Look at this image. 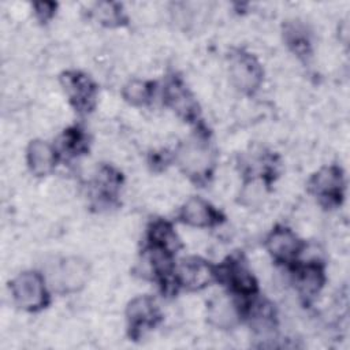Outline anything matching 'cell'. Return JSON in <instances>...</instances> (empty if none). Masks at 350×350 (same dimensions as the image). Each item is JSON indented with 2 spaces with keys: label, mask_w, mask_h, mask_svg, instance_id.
Instances as JSON below:
<instances>
[{
  "label": "cell",
  "mask_w": 350,
  "mask_h": 350,
  "mask_svg": "<svg viewBox=\"0 0 350 350\" xmlns=\"http://www.w3.org/2000/svg\"><path fill=\"white\" fill-rule=\"evenodd\" d=\"M343 178L342 172L336 167H325L321 168L310 180V189L313 193L329 201L338 200L342 196Z\"/></svg>",
  "instance_id": "cell-4"
},
{
  "label": "cell",
  "mask_w": 350,
  "mask_h": 350,
  "mask_svg": "<svg viewBox=\"0 0 350 350\" xmlns=\"http://www.w3.org/2000/svg\"><path fill=\"white\" fill-rule=\"evenodd\" d=\"M323 284V272L317 265H308L299 271L298 286L305 295L316 294Z\"/></svg>",
  "instance_id": "cell-14"
},
{
  "label": "cell",
  "mask_w": 350,
  "mask_h": 350,
  "mask_svg": "<svg viewBox=\"0 0 350 350\" xmlns=\"http://www.w3.org/2000/svg\"><path fill=\"white\" fill-rule=\"evenodd\" d=\"M127 319L134 334L142 332L156 324L159 320V309L149 297H139L130 302L127 308Z\"/></svg>",
  "instance_id": "cell-3"
},
{
  "label": "cell",
  "mask_w": 350,
  "mask_h": 350,
  "mask_svg": "<svg viewBox=\"0 0 350 350\" xmlns=\"http://www.w3.org/2000/svg\"><path fill=\"white\" fill-rule=\"evenodd\" d=\"M88 279V267L78 258H68L62 262L55 275L56 286L63 291H77Z\"/></svg>",
  "instance_id": "cell-5"
},
{
  "label": "cell",
  "mask_w": 350,
  "mask_h": 350,
  "mask_svg": "<svg viewBox=\"0 0 350 350\" xmlns=\"http://www.w3.org/2000/svg\"><path fill=\"white\" fill-rule=\"evenodd\" d=\"M27 163L36 175H45L56 163L55 150L45 141H33L27 149Z\"/></svg>",
  "instance_id": "cell-11"
},
{
  "label": "cell",
  "mask_w": 350,
  "mask_h": 350,
  "mask_svg": "<svg viewBox=\"0 0 350 350\" xmlns=\"http://www.w3.org/2000/svg\"><path fill=\"white\" fill-rule=\"evenodd\" d=\"M63 83L68 96L78 108L86 109L90 107V103L94 97V86L89 78L77 72H71L64 75Z\"/></svg>",
  "instance_id": "cell-9"
},
{
  "label": "cell",
  "mask_w": 350,
  "mask_h": 350,
  "mask_svg": "<svg viewBox=\"0 0 350 350\" xmlns=\"http://www.w3.org/2000/svg\"><path fill=\"white\" fill-rule=\"evenodd\" d=\"M165 97H167L168 103L171 104V107L174 109H176L179 113H183L186 118L191 116V113L194 112L193 100L190 98L187 92L183 90V86H180L179 83L171 82L167 86Z\"/></svg>",
  "instance_id": "cell-13"
},
{
  "label": "cell",
  "mask_w": 350,
  "mask_h": 350,
  "mask_svg": "<svg viewBox=\"0 0 350 350\" xmlns=\"http://www.w3.org/2000/svg\"><path fill=\"white\" fill-rule=\"evenodd\" d=\"M96 15H97V19L103 21L104 23H109V25L120 18V14H119L116 5L111 4V3L98 4Z\"/></svg>",
  "instance_id": "cell-17"
},
{
  "label": "cell",
  "mask_w": 350,
  "mask_h": 350,
  "mask_svg": "<svg viewBox=\"0 0 350 350\" xmlns=\"http://www.w3.org/2000/svg\"><path fill=\"white\" fill-rule=\"evenodd\" d=\"M150 96V89L146 82L133 81L124 89V97L133 104H144Z\"/></svg>",
  "instance_id": "cell-16"
},
{
  "label": "cell",
  "mask_w": 350,
  "mask_h": 350,
  "mask_svg": "<svg viewBox=\"0 0 350 350\" xmlns=\"http://www.w3.org/2000/svg\"><path fill=\"white\" fill-rule=\"evenodd\" d=\"M267 247L276 260L286 261L298 253L299 241L288 228L279 227L273 230L268 237Z\"/></svg>",
  "instance_id": "cell-8"
},
{
  "label": "cell",
  "mask_w": 350,
  "mask_h": 350,
  "mask_svg": "<svg viewBox=\"0 0 350 350\" xmlns=\"http://www.w3.org/2000/svg\"><path fill=\"white\" fill-rule=\"evenodd\" d=\"M179 163L187 174L201 175L208 171L211 164L209 149L197 141H191L180 149Z\"/></svg>",
  "instance_id": "cell-6"
},
{
  "label": "cell",
  "mask_w": 350,
  "mask_h": 350,
  "mask_svg": "<svg viewBox=\"0 0 350 350\" xmlns=\"http://www.w3.org/2000/svg\"><path fill=\"white\" fill-rule=\"evenodd\" d=\"M180 217L185 223L196 227H206L216 221L215 209L204 200L194 197L186 201L180 211Z\"/></svg>",
  "instance_id": "cell-10"
},
{
  "label": "cell",
  "mask_w": 350,
  "mask_h": 350,
  "mask_svg": "<svg viewBox=\"0 0 350 350\" xmlns=\"http://www.w3.org/2000/svg\"><path fill=\"white\" fill-rule=\"evenodd\" d=\"M239 317L235 304L227 297L216 298L209 308V319L219 328L232 327Z\"/></svg>",
  "instance_id": "cell-12"
},
{
  "label": "cell",
  "mask_w": 350,
  "mask_h": 350,
  "mask_svg": "<svg viewBox=\"0 0 350 350\" xmlns=\"http://www.w3.org/2000/svg\"><path fill=\"white\" fill-rule=\"evenodd\" d=\"M44 279L36 272H23L11 283L15 302L27 310H36L45 305L46 290Z\"/></svg>",
  "instance_id": "cell-1"
},
{
  "label": "cell",
  "mask_w": 350,
  "mask_h": 350,
  "mask_svg": "<svg viewBox=\"0 0 350 350\" xmlns=\"http://www.w3.org/2000/svg\"><path fill=\"white\" fill-rule=\"evenodd\" d=\"M213 273L211 265L198 258L183 260L178 272L180 283L190 288H201L206 286L212 280Z\"/></svg>",
  "instance_id": "cell-7"
},
{
  "label": "cell",
  "mask_w": 350,
  "mask_h": 350,
  "mask_svg": "<svg viewBox=\"0 0 350 350\" xmlns=\"http://www.w3.org/2000/svg\"><path fill=\"white\" fill-rule=\"evenodd\" d=\"M226 273H227L228 282L237 291L247 294L254 290V287H256L254 280H253L252 275L243 267H241L238 264H232V265H230V268H227Z\"/></svg>",
  "instance_id": "cell-15"
},
{
  "label": "cell",
  "mask_w": 350,
  "mask_h": 350,
  "mask_svg": "<svg viewBox=\"0 0 350 350\" xmlns=\"http://www.w3.org/2000/svg\"><path fill=\"white\" fill-rule=\"evenodd\" d=\"M230 77L238 89L252 92L260 85L261 68L252 55L241 52L231 57Z\"/></svg>",
  "instance_id": "cell-2"
}]
</instances>
